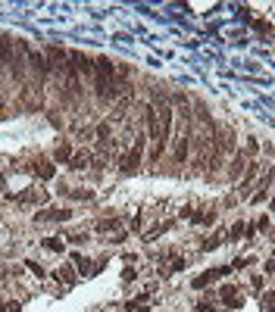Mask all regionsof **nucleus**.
Instances as JSON below:
<instances>
[{
	"label": "nucleus",
	"instance_id": "1",
	"mask_svg": "<svg viewBox=\"0 0 275 312\" xmlns=\"http://www.w3.org/2000/svg\"><path fill=\"white\" fill-rule=\"evenodd\" d=\"M113 75H116V66L110 56H100L94 63V81H97V100L100 103H110L116 97V84H113Z\"/></svg>",
	"mask_w": 275,
	"mask_h": 312
},
{
	"label": "nucleus",
	"instance_id": "2",
	"mask_svg": "<svg viewBox=\"0 0 275 312\" xmlns=\"http://www.w3.org/2000/svg\"><path fill=\"white\" fill-rule=\"evenodd\" d=\"M191 138H194V134H191V125L184 122L182 134H179V138H175V144H172V162H175V165H182L184 159H188V150H191Z\"/></svg>",
	"mask_w": 275,
	"mask_h": 312
},
{
	"label": "nucleus",
	"instance_id": "3",
	"mask_svg": "<svg viewBox=\"0 0 275 312\" xmlns=\"http://www.w3.org/2000/svg\"><path fill=\"white\" fill-rule=\"evenodd\" d=\"M141 156H144V138L138 134V141H135L132 153H129V156H122V165H119V169H122L125 175H132V172L138 169V162H141Z\"/></svg>",
	"mask_w": 275,
	"mask_h": 312
},
{
	"label": "nucleus",
	"instance_id": "4",
	"mask_svg": "<svg viewBox=\"0 0 275 312\" xmlns=\"http://www.w3.org/2000/svg\"><path fill=\"white\" fill-rule=\"evenodd\" d=\"M69 60H72V66H75V72H78V75H85V78H91V75H94V63L88 60L85 53H78V50H75V53H69Z\"/></svg>",
	"mask_w": 275,
	"mask_h": 312
},
{
	"label": "nucleus",
	"instance_id": "5",
	"mask_svg": "<svg viewBox=\"0 0 275 312\" xmlns=\"http://www.w3.org/2000/svg\"><path fill=\"white\" fill-rule=\"evenodd\" d=\"M72 212L69 209H60V206H53V209H44V212H38L35 222H66Z\"/></svg>",
	"mask_w": 275,
	"mask_h": 312
},
{
	"label": "nucleus",
	"instance_id": "6",
	"mask_svg": "<svg viewBox=\"0 0 275 312\" xmlns=\"http://www.w3.org/2000/svg\"><path fill=\"white\" fill-rule=\"evenodd\" d=\"M219 297H222V303L229 306V309H238V306H241V294H238L234 287H222Z\"/></svg>",
	"mask_w": 275,
	"mask_h": 312
},
{
	"label": "nucleus",
	"instance_id": "7",
	"mask_svg": "<svg viewBox=\"0 0 275 312\" xmlns=\"http://www.w3.org/2000/svg\"><path fill=\"white\" fill-rule=\"evenodd\" d=\"M35 175H38V178H44V181H50V178H53V162L38 159V162H35Z\"/></svg>",
	"mask_w": 275,
	"mask_h": 312
},
{
	"label": "nucleus",
	"instance_id": "8",
	"mask_svg": "<svg viewBox=\"0 0 275 312\" xmlns=\"http://www.w3.org/2000/svg\"><path fill=\"white\" fill-rule=\"evenodd\" d=\"M53 159L56 162H72V147H69V144L63 141L60 147H56V153H53Z\"/></svg>",
	"mask_w": 275,
	"mask_h": 312
},
{
	"label": "nucleus",
	"instance_id": "9",
	"mask_svg": "<svg viewBox=\"0 0 275 312\" xmlns=\"http://www.w3.org/2000/svg\"><path fill=\"white\" fill-rule=\"evenodd\" d=\"M88 162H94L91 153H72V162H69V165H72V169H85Z\"/></svg>",
	"mask_w": 275,
	"mask_h": 312
},
{
	"label": "nucleus",
	"instance_id": "10",
	"mask_svg": "<svg viewBox=\"0 0 275 312\" xmlns=\"http://www.w3.org/2000/svg\"><path fill=\"white\" fill-rule=\"evenodd\" d=\"M241 172H244V156L238 153V156H234V159H231V165H229V178H238Z\"/></svg>",
	"mask_w": 275,
	"mask_h": 312
},
{
	"label": "nucleus",
	"instance_id": "11",
	"mask_svg": "<svg viewBox=\"0 0 275 312\" xmlns=\"http://www.w3.org/2000/svg\"><path fill=\"white\" fill-rule=\"evenodd\" d=\"M116 225H119V219H100V222H97V231L103 234V231H113Z\"/></svg>",
	"mask_w": 275,
	"mask_h": 312
},
{
	"label": "nucleus",
	"instance_id": "12",
	"mask_svg": "<svg viewBox=\"0 0 275 312\" xmlns=\"http://www.w3.org/2000/svg\"><path fill=\"white\" fill-rule=\"evenodd\" d=\"M253 175H257V162H250V169H247V178H244V197H247V191H250Z\"/></svg>",
	"mask_w": 275,
	"mask_h": 312
},
{
	"label": "nucleus",
	"instance_id": "13",
	"mask_svg": "<svg viewBox=\"0 0 275 312\" xmlns=\"http://www.w3.org/2000/svg\"><path fill=\"white\" fill-rule=\"evenodd\" d=\"M44 247H47V250H53V253H63V240H56V237H47V240H44Z\"/></svg>",
	"mask_w": 275,
	"mask_h": 312
},
{
	"label": "nucleus",
	"instance_id": "14",
	"mask_svg": "<svg viewBox=\"0 0 275 312\" xmlns=\"http://www.w3.org/2000/svg\"><path fill=\"white\" fill-rule=\"evenodd\" d=\"M106 138H110V125H97V141H100V144H106Z\"/></svg>",
	"mask_w": 275,
	"mask_h": 312
},
{
	"label": "nucleus",
	"instance_id": "15",
	"mask_svg": "<svg viewBox=\"0 0 275 312\" xmlns=\"http://www.w3.org/2000/svg\"><path fill=\"white\" fill-rule=\"evenodd\" d=\"M75 262H78V272H82V275H91V272H94L91 266H88V259H85V256H75Z\"/></svg>",
	"mask_w": 275,
	"mask_h": 312
},
{
	"label": "nucleus",
	"instance_id": "16",
	"mask_svg": "<svg viewBox=\"0 0 275 312\" xmlns=\"http://www.w3.org/2000/svg\"><path fill=\"white\" fill-rule=\"evenodd\" d=\"M56 278L66 281V284H72V281H75V272H72V269H60V275H56Z\"/></svg>",
	"mask_w": 275,
	"mask_h": 312
},
{
	"label": "nucleus",
	"instance_id": "17",
	"mask_svg": "<svg viewBox=\"0 0 275 312\" xmlns=\"http://www.w3.org/2000/svg\"><path fill=\"white\" fill-rule=\"evenodd\" d=\"M241 234H244V225H241V222H238V225H231V231H229V237H231V240H238Z\"/></svg>",
	"mask_w": 275,
	"mask_h": 312
},
{
	"label": "nucleus",
	"instance_id": "18",
	"mask_svg": "<svg viewBox=\"0 0 275 312\" xmlns=\"http://www.w3.org/2000/svg\"><path fill=\"white\" fill-rule=\"evenodd\" d=\"M28 269H32V272H35V275H38V278H41V275H44V269H41V266H38V262H28Z\"/></svg>",
	"mask_w": 275,
	"mask_h": 312
},
{
	"label": "nucleus",
	"instance_id": "19",
	"mask_svg": "<svg viewBox=\"0 0 275 312\" xmlns=\"http://www.w3.org/2000/svg\"><path fill=\"white\" fill-rule=\"evenodd\" d=\"M0 309H3V312H19V303H3Z\"/></svg>",
	"mask_w": 275,
	"mask_h": 312
},
{
	"label": "nucleus",
	"instance_id": "20",
	"mask_svg": "<svg viewBox=\"0 0 275 312\" xmlns=\"http://www.w3.org/2000/svg\"><path fill=\"white\" fill-rule=\"evenodd\" d=\"M129 312H147V306H138V303H129Z\"/></svg>",
	"mask_w": 275,
	"mask_h": 312
},
{
	"label": "nucleus",
	"instance_id": "21",
	"mask_svg": "<svg viewBox=\"0 0 275 312\" xmlns=\"http://www.w3.org/2000/svg\"><path fill=\"white\" fill-rule=\"evenodd\" d=\"M266 272H272V275H275V259H269V262H266Z\"/></svg>",
	"mask_w": 275,
	"mask_h": 312
},
{
	"label": "nucleus",
	"instance_id": "22",
	"mask_svg": "<svg viewBox=\"0 0 275 312\" xmlns=\"http://www.w3.org/2000/svg\"><path fill=\"white\" fill-rule=\"evenodd\" d=\"M0 278H6V269L3 266H0Z\"/></svg>",
	"mask_w": 275,
	"mask_h": 312
},
{
	"label": "nucleus",
	"instance_id": "23",
	"mask_svg": "<svg viewBox=\"0 0 275 312\" xmlns=\"http://www.w3.org/2000/svg\"><path fill=\"white\" fill-rule=\"evenodd\" d=\"M272 178H275V172H272Z\"/></svg>",
	"mask_w": 275,
	"mask_h": 312
}]
</instances>
